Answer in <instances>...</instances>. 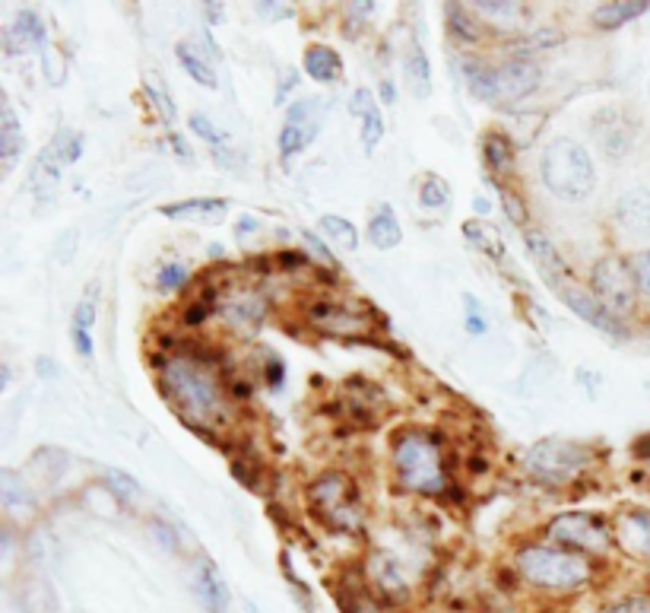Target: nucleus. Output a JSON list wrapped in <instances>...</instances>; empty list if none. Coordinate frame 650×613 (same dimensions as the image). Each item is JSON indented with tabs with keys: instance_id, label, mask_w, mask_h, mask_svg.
<instances>
[{
	"instance_id": "nucleus-59",
	"label": "nucleus",
	"mask_w": 650,
	"mask_h": 613,
	"mask_svg": "<svg viewBox=\"0 0 650 613\" xmlns=\"http://www.w3.org/2000/svg\"><path fill=\"white\" fill-rule=\"evenodd\" d=\"M39 372H42L45 378H49V375H57V368L49 366V360H39Z\"/></svg>"
},
{
	"instance_id": "nucleus-6",
	"label": "nucleus",
	"mask_w": 650,
	"mask_h": 613,
	"mask_svg": "<svg viewBox=\"0 0 650 613\" xmlns=\"http://www.w3.org/2000/svg\"><path fill=\"white\" fill-rule=\"evenodd\" d=\"M590 448L584 441L572 439H539L527 448L524 467L536 484L543 487H568L572 480H578L580 474L590 467Z\"/></svg>"
},
{
	"instance_id": "nucleus-51",
	"label": "nucleus",
	"mask_w": 650,
	"mask_h": 613,
	"mask_svg": "<svg viewBox=\"0 0 650 613\" xmlns=\"http://www.w3.org/2000/svg\"><path fill=\"white\" fill-rule=\"evenodd\" d=\"M258 13L270 17V20H286V17H292V10L286 3H258Z\"/></svg>"
},
{
	"instance_id": "nucleus-19",
	"label": "nucleus",
	"mask_w": 650,
	"mask_h": 613,
	"mask_svg": "<svg viewBox=\"0 0 650 613\" xmlns=\"http://www.w3.org/2000/svg\"><path fill=\"white\" fill-rule=\"evenodd\" d=\"M594 131H597V141H600L602 153L609 159H626L628 149L635 144V134H631V124L622 122L616 112H602L600 118L594 122Z\"/></svg>"
},
{
	"instance_id": "nucleus-39",
	"label": "nucleus",
	"mask_w": 650,
	"mask_h": 613,
	"mask_svg": "<svg viewBox=\"0 0 650 613\" xmlns=\"http://www.w3.org/2000/svg\"><path fill=\"white\" fill-rule=\"evenodd\" d=\"M343 611L346 613H397L394 611V604L381 601L378 594H371L368 589L343 594Z\"/></svg>"
},
{
	"instance_id": "nucleus-18",
	"label": "nucleus",
	"mask_w": 650,
	"mask_h": 613,
	"mask_svg": "<svg viewBox=\"0 0 650 613\" xmlns=\"http://www.w3.org/2000/svg\"><path fill=\"white\" fill-rule=\"evenodd\" d=\"M349 112L359 118L361 144L371 153V149L381 144V137H385V115H381V105L375 102L371 90H356L353 98H349Z\"/></svg>"
},
{
	"instance_id": "nucleus-10",
	"label": "nucleus",
	"mask_w": 650,
	"mask_h": 613,
	"mask_svg": "<svg viewBox=\"0 0 650 613\" xmlns=\"http://www.w3.org/2000/svg\"><path fill=\"white\" fill-rule=\"evenodd\" d=\"M555 295L578 315L580 321H587L590 328H597L602 334H609V337H616V341H626L628 337V328L622 321L616 319V315H609L606 309L600 305V299L590 293V290H584L580 283L575 280H562V283H555L553 287Z\"/></svg>"
},
{
	"instance_id": "nucleus-40",
	"label": "nucleus",
	"mask_w": 650,
	"mask_h": 613,
	"mask_svg": "<svg viewBox=\"0 0 650 613\" xmlns=\"http://www.w3.org/2000/svg\"><path fill=\"white\" fill-rule=\"evenodd\" d=\"M188 124H191V131L203 141V144H210L213 149H222L226 144H229V134L222 131V127H217V124L210 122V115H203V112H193L191 118H188Z\"/></svg>"
},
{
	"instance_id": "nucleus-7",
	"label": "nucleus",
	"mask_w": 650,
	"mask_h": 613,
	"mask_svg": "<svg viewBox=\"0 0 650 613\" xmlns=\"http://www.w3.org/2000/svg\"><path fill=\"white\" fill-rule=\"evenodd\" d=\"M546 540L580 557H606L616 543V534L612 524L594 512H565L546 524Z\"/></svg>"
},
{
	"instance_id": "nucleus-29",
	"label": "nucleus",
	"mask_w": 650,
	"mask_h": 613,
	"mask_svg": "<svg viewBox=\"0 0 650 613\" xmlns=\"http://www.w3.org/2000/svg\"><path fill=\"white\" fill-rule=\"evenodd\" d=\"M648 10V0H612V3H600V7L594 10V23L600 25V29H619V25L644 17Z\"/></svg>"
},
{
	"instance_id": "nucleus-47",
	"label": "nucleus",
	"mask_w": 650,
	"mask_h": 613,
	"mask_svg": "<svg viewBox=\"0 0 650 613\" xmlns=\"http://www.w3.org/2000/svg\"><path fill=\"white\" fill-rule=\"evenodd\" d=\"M631 270H635V280H638V290L644 295H650V248L641 251L635 261H631Z\"/></svg>"
},
{
	"instance_id": "nucleus-25",
	"label": "nucleus",
	"mask_w": 650,
	"mask_h": 613,
	"mask_svg": "<svg viewBox=\"0 0 650 613\" xmlns=\"http://www.w3.org/2000/svg\"><path fill=\"white\" fill-rule=\"evenodd\" d=\"M222 210H229V200L226 197H188V200H175V204H166L159 214L169 217V220H191V217H219Z\"/></svg>"
},
{
	"instance_id": "nucleus-2",
	"label": "nucleus",
	"mask_w": 650,
	"mask_h": 613,
	"mask_svg": "<svg viewBox=\"0 0 650 613\" xmlns=\"http://www.w3.org/2000/svg\"><path fill=\"white\" fill-rule=\"evenodd\" d=\"M390 467L400 490L412 496H444L454 484V474L444 455V441L429 429H403L390 448Z\"/></svg>"
},
{
	"instance_id": "nucleus-30",
	"label": "nucleus",
	"mask_w": 650,
	"mask_h": 613,
	"mask_svg": "<svg viewBox=\"0 0 650 613\" xmlns=\"http://www.w3.org/2000/svg\"><path fill=\"white\" fill-rule=\"evenodd\" d=\"M463 236H466V242L473 248H480L485 258H492V261H505V242H502V236H499V229L492 226V222H485L482 217L476 220H466L463 222Z\"/></svg>"
},
{
	"instance_id": "nucleus-53",
	"label": "nucleus",
	"mask_w": 650,
	"mask_h": 613,
	"mask_svg": "<svg viewBox=\"0 0 650 613\" xmlns=\"http://www.w3.org/2000/svg\"><path fill=\"white\" fill-rule=\"evenodd\" d=\"M606 613H650L648 601H622L616 607H609Z\"/></svg>"
},
{
	"instance_id": "nucleus-46",
	"label": "nucleus",
	"mask_w": 650,
	"mask_h": 613,
	"mask_svg": "<svg viewBox=\"0 0 650 613\" xmlns=\"http://www.w3.org/2000/svg\"><path fill=\"white\" fill-rule=\"evenodd\" d=\"M42 67H45V76H49L51 83H61L64 80V61H61L57 49H51V45L42 49Z\"/></svg>"
},
{
	"instance_id": "nucleus-35",
	"label": "nucleus",
	"mask_w": 650,
	"mask_h": 613,
	"mask_svg": "<svg viewBox=\"0 0 650 613\" xmlns=\"http://www.w3.org/2000/svg\"><path fill=\"white\" fill-rule=\"evenodd\" d=\"M317 127H321V124L283 122V131H280V156H283V163H290L295 153H302V149L312 144Z\"/></svg>"
},
{
	"instance_id": "nucleus-23",
	"label": "nucleus",
	"mask_w": 650,
	"mask_h": 613,
	"mask_svg": "<svg viewBox=\"0 0 650 613\" xmlns=\"http://www.w3.org/2000/svg\"><path fill=\"white\" fill-rule=\"evenodd\" d=\"M403 74H407V86L416 98H426L432 93V67H429L426 49L416 39H410L407 54H403Z\"/></svg>"
},
{
	"instance_id": "nucleus-36",
	"label": "nucleus",
	"mask_w": 650,
	"mask_h": 613,
	"mask_svg": "<svg viewBox=\"0 0 650 613\" xmlns=\"http://www.w3.org/2000/svg\"><path fill=\"white\" fill-rule=\"evenodd\" d=\"M321 232L334 242V246L346 248V251H356L359 248V232H356V226L349 220H343V217H321Z\"/></svg>"
},
{
	"instance_id": "nucleus-11",
	"label": "nucleus",
	"mask_w": 650,
	"mask_h": 613,
	"mask_svg": "<svg viewBox=\"0 0 650 613\" xmlns=\"http://www.w3.org/2000/svg\"><path fill=\"white\" fill-rule=\"evenodd\" d=\"M368 591L378 594L387 604H403L410 598V575H407V565L400 563L397 557L390 553H371L368 560Z\"/></svg>"
},
{
	"instance_id": "nucleus-57",
	"label": "nucleus",
	"mask_w": 650,
	"mask_h": 613,
	"mask_svg": "<svg viewBox=\"0 0 650 613\" xmlns=\"http://www.w3.org/2000/svg\"><path fill=\"white\" fill-rule=\"evenodd\" d=\"M251 229L258 232V220H251V217H241V220H239V232H251Z\"/></svg>"
},
{
	"instance_id": "nucleus-50",
	"label": "nucleus",
	"mask_w": 650,
	"mask_h": 613,
	"mask_svg": "<svg viewBox=\"0 0 650 613\" xmlns=\"http://www.w3.org/2000/svg\"><path fill=\"white\" fill-rule=\"evenodd\" d=\"M298 86V71H292V67H286L283 71V83L276 86V105H283L286 98H290V93Z\"/></svg>"
},
{
	"instance_id": "nucleus-5",
	"label": "nucleus",
	"mask_w": 650,
	"mask_h": 613,
	"mask_svg": "<svg viewBox=\"0 0 650 613\" xmlns=\"http://www.w3.org/2000/svg\"><path fill=\"white\" fill-rule=\"evenodd\" d=\"M308 509L314 518H321L331 531L339 534H356L361 528V506L356 484L339 474L327 470L308 487Z\"/></svg>"
},
{
	"instance_id": "nucleus-24",
	"label": "nucleus",
	"mask_w": 650,
	"mask_h": 613,
	"mask_svg": "<svg viewBox=\"0 0 650 613\" xmlns=\"http://www.w3.org/2000/svg\"><path fill=\"white\" fill-rule=\"evenodd\" d=\"M93 324H96V302H93V295H90V299H83V302L76 305L71 324L73 350H76L83 360H93V353H96V344H93Z\"/></svg>"
},
{
	"instance_id": "nucleus-8",
	"label": "nucleus",
	"mask_w": 650,
	"mask_h": 613,
	"mask_svg": "<svg viewBox=\"0 0 650 613\" xmlns=\"http://www.w3.org/2000/svg\"><path fill=\"white\" fill-rule=\"evenodd\" d=\"M590 293L600 299V305L622 321L635 312L638 305V280H635V270L628 261L609 254V258H600L594 264V273H590Z\"/></svg>"
},
{
	"instance_id": "nucleus-22",
	"label": "nucleus",
	"mask_w": 650,
	"mask_h": 613,
	"mask_svg": "<svg viewBox=\"0 0 650 613\" xmlns=\"http://www.w3.org/2000/svg\"><path fill=\"white\" fill-rule=\"evenodd\" d=\"M23 149H25L23 127H20V122H17L13 105L3 98V105H0V156H3V173H10V169L20 163Z\"/></svg>"
},
{
	"instance_id": "nucleus-17",
	"label": "nucleus",
	"mask_w": 650,
	"mask_h": 613,
	"mask_svg": "<svg viewBox=\"0 0 650 613\" xmlns=\"http://www.w3.org/2000/svg\"><path fill=\"white\" fill-rule=\"evenodd\" d=\"M524 246L533 254V261H536V268L543 270V277L549 280V283H562V280H572V270L565 264V258H562V251L553 246V239L543 232V229H527L524 232Z\"/></svg>"
},
{
	"instance_id": "nucleus-41",
	"label": "nucleus",
	"mask_w": 650,
	"mask_h": 613,
	"mask_svg": "<svg viewBox=\"0 0 650 613\" xmlns=\"http://www.w3.org/2000/svg\"><path fill=\"white\" fill-rule=\"evenodd\" d=\"M51 147L61 156L64 166H71V163H76V159L83 156V137H80L76 131H71V127H61V131L54 134Z\"/></svg>"
},
{
	"instance_id": "nucleus-34",
	"label": "nucleus",
	"mask_w": 650,
	"mask_h": 613,
	"mask_svg": "<svg viewBox=\"0 0 650 613\" xmlns=\"http://www.w3.org/2000/svg\"><path fill=\"white\" fill-rule=\"evenodd\" d=\"M482 156H485V169L492 175H505L514 166V147H511V141L502 137V134H485Z\"/></svg>"
},
{
	"instance_id": "nucleus-33",
	"label": "nucleus",
	"mask_w": 650,
	"mask_h": 613,
	"mask_svg": "<svg viewBox=\"0 0 650 613\" xmlns=\"http://www.w3.org/2000/svg\"><path fill=\"white\" fill-rule=\"evenodd\" d=\"M178 61H181V67L188 71L193 83H200V86H207V90H217V71H213V64L200 54V51L193 49L191 42H181L178 45Z\"/></svg>"
},
{
	"instance_id": "nucleus-3",
	"label": "nucleus",
	"mask_w": 650,
	"mask_h": 613,
	"mask_svg": "<svg viewBox=\"0 0 650 613\" xmlns=\"http://www.w3.org/2000/svg\"><path fill=\"white\" fill-rule=\"evenodd\" d=\"M517 575L543 594H575L594 579V563L590 557H580L572 550H562L553 543H527L514 557Z\"/></svg>"
},
{
	"instance_id": "nucleus-16",
	"label": "nucleus",
	"mask_w": 650,
	"mask_h": 613,
	"mask_svg": "<svg viewBox=\"0 0 650 613\" xmlns=\"http://www.w3.org/2000/svg\"><path fill=\"white\" fill-rule=\"evenodd\" d=\"M193 594H197V601L203 604L207 613L229 611V585L210 560H200L193 565Z\"/></svg>"
},
{
	"instance_id": "nucleus-58",
	"label": "nucleus",
	"mask_w": 650,
	"mask_h": 613,
	"mask_svg": "<svg viewBox=\"0 0 650 613\" xmlns=\"http://www.w3.org/2000/svg\"><path fill=\"white\" fill-rule=\"evenodd\" d=\"M473 210H476L480 217H485V214H489V200H485V197H476V200H473Z\"/></svg>"
},
{
	"instance_id": "nucleus-52",
	"label": "nucleus",
	"mask_w": 650,
	"mask_h": 613,
	"mask_svg": "<svg viewBox=\"0 0 650 613\" xmlns=\"http://www.w3.org/2000/svg\"><path fill=\"white\" fill-rule=\"evenodd\" d=\"M169 144H171V149H175V153H178V156L185 159V163H191V159H193L191 147H188V141H185V137H181L178 131H171V134H169Z\"/></svg>"
},
{
	"instance_id": "nucleus-4",
	"label": "nucleus",
	"mask_w": 650,
	"mask_h": 613,
	"mask_svg": "<svg viewBox=\"0 0 650 613\" xmlns=\"http://www.w3.org/2000/svg\"><path fill=\"white\" fill-rule=\"evenodd\" d=\"M539 175H543V185L549 188V195L568 200V204H580L597 188L594 159L575 137H555L543 153Z\"/></svg>"
},
{
	"instance_id": "nucleus-32",
	"label": "nucleus",
	"mask_w": 650,
	"mask_h": 613,
	"mask_svg": "<svg viewBox=\"0 0 650 613\" xmlns=\"http://www.w3.org/2000/svg\"><path fill=\"white\" fill-rule=\"evenodd\" d=\"M400 239H403V229H400V222L394 217V207L390 204H381L378 207V214L368 220V242L375 248H397L400 246Z\"/></svg>"
},
{
	"instance_id": "nucleus-54",
	"label": "nucleus",
	"mask_w": 650,
	"mask_h": 613,
	"mask_svg": "<svg viewBox=\"0 0 650 613\" xmlns=\"http://www.w3.org/2000/svg\"><path fill=\"white\" fill-rule=\"evenodd\" d=\"M641 458H644V477H648V484H650V439L648 441H641L638 448H635Z\"/></svg>"
},
{
	"instance_id": "nucleus-26",
	"label": "nucleus",
	"mask_w": 650,
	"mask_h": 613,
	"mask_svg": "<svg viewBox=\"0 0 650 613\" xmlns=\"http://www.w3.org/2000/svg\"><path fill=\"white\" fill-rule=\"evenodd\" d=\"M470 7L480 17L482 25H499V29H514L527 17L524 3H505V0H480V3H470Z\"/></svg>"
},
{
	"instance_id": "nucleus-56",
	"label": "nucleus",
	"mask_w": 650,
	"mask_h": 613,
	"mask_svg": "<svg viewBox=\"0 0 650 613\" xmlns=\"http://www.w3.org/2000/svg\"><path fill=\"white\" fill-rule=\"evenodd\" d=\"M381 96H385L387 105H394L397 93H394V83H390V80H385V83H381Z\"/></svg>"
},
{
	"instance_id": "nucleus-37",
	"label": "nucleus",
	"mask_w": 650,
	"mask_h": 613,
	"mask_svg": "<svg viewBox=\"0 0 650 613\" xmlns=\"http://www.w3.org/2000/svg\"><path fill=\"white\" fill-rule=\"evenodd\" d=\"M419 204L426 210H444L451 204V185L441 175H426L419 188Z\"/></svg>"
},
{
	"instance_id": "nucleus-42",
	"label": "nucleus",
	"mask_w": 650,
	"mask_h": 613,
	"mask_svg": "<svg viewBox=\"0 0 650 613\" xmlns=\"http://www.w3.org/2000/svg\"><path fill=\"white\" fill-rule=\"evenodd\" d=\"M144 93H146V98L153 102V108L162 115V122L175 124V105H171L169 93L159 86V80H153V76H149V80L144 83Z\"/></svg>"
},
{
	"instance_id": "nucleus-28",
	"label": "nucleus",
	"mask_w": 650,
	"mask_h": 613,
	"mask_svg": "<svg viewBox=\"0 0 650 613\" xmlns=\"http://www.w3.org/2000/svg\"><path fill=\"white\" fill-rule=\"evenodd\" d=\"M444 20H448V29H451V35L463 42V45H476L482 42V29L485 25L480 23V17L466 7V3H448L444 7Z\"/></svg>"
},
{
	"instance_id": "nucleus-1",
	"label": "nucleus",
	"mask_w": 650,
	"mask_h": 613,
	"mask_svg": "<svg viewBox=\"0 0 650 613\" xmlns=\"http://www.w3.org/2000/svg\"><path fill=\"white\" fill-rule=\"evenodd\" d=\"M159 388L178 411V417L197 433H210L229 411V382L222 378L217 360L197 346H175L159 363Z\"/></svg>"
},
{
	"instance_id": "nucleus-48",
	"label": "nucleus",
	"mask_w": 650,
	"mask_h": 613,
	"mask_svg": "<svg viewBox=\"0 0 650 613\" xmlns=\"http://www.w3.org/2000/svg\"><path fill=\"white\" fill-rule=\"evenodd\" d=\"M302 242H305V246L312 248L314 254L321 258V264L334 268V254H331V248L321 242V236H317V232H308V229H305V232H302Z\"/></svg>"
},
{
	"instance_id": "nucleus-13",
	"label": "nucleus",
	"mask_w": 650,
	"mask_h": 613,
	"mask_svg": "<svg viewBox=\"0 0 650 613\" xmlns=\"http://www.w3.org/2000/svg\"><path fill=\"white\" fill-rule=\"evenodd\" d=\"M612 534L616 543L626 550L628 557L650 560V512L644 509H631L612 521Z\"/></svg>"
},
{
	"instance_id": "nucleus-21",
	"label": "nucleus",
	"mask_w": 650,
	"mask_h": 613,
	"mask_svg": "<svg viewBox=\"0 0 650 613\" xmlns=\"http://www.w3.org/2000/svg\"><path fill=\"white\" fill-rule=\"evenodd\" d=\"M49 35H45V23L39 20L35 10H20L13 25L7 29V51H25V49H45Z\"/></svg>"
},
{
	"instance_id": "nucleus-27",
	"label": "nucleus",
	"mask_w": 650,
	"mask_h": 613,
	"mask_svg": "<svg viewBox=\"0 0 650 613\" xmlns=\"http://www.w3.org/2000/svg\"><path fill=\"white\" fill-rule=\"evenodd\" d=\"M305 74L314 83H337L343 74V61L331 45H308L305 49Z\"/></svg>"
},
{
	"instance_id": "nucleus-15",
	"label": "nucleus",
	"mask_w": 650,
	"mask_h": 613,
	"mask_svg": "<svg viewBox=\"0 0 650 613\" xmlns=\"http://www.w3.org/2000/svg\"><path fill=\"white\" fill-rule=\"evenodd\" d=\"M616 226L635 236L648 239L650 236V191L648 188H631L616 200Z\"/></svg>"
},
{
	"instance_id": "nucleus-20",
	"label": "nucleus",
	"mask_w": 650,
	"mask_h": 613,
	"mask_svg": "<svg viewBox=\"0 0 650 613\" xmlns=\"http://www.w3.org/2000/svg\"><path fill=\"white\" fill-rule=\"evenodd\" d=\"M460 67H463V76H466V86H470V93L480 98V102H489V105L502 102V90H499V71H495L492 64H485L482 58L466 54V58L460 61Z\"/></svg>"
},
{
	"instance_id": "nucleus-9",
	"label": "nucleus",
	"mask_w": 650,
	"mask_h": 613,
	"mask_svg": "<svg viewBox=\"0 0 650 613\" xmlns=\"http://www.w3.org/2000/svg\"><path fill=\"white\" fill-rule=\"evenodd\" d=\"M305 321L314 331L327 334V337H365L375 331V319L349 302H337V299H317L308 305Z\"/></svg>"
},
{
	"instance_id": "nucleus-45",
	"label": "nucleus",
	"mask_w": 650,
	"mask_h": 613,
	"mask_svg": "<svg viewBox=\"0 0 650 613\" xmlns=\"http://www.w3.org/2000/svg\"><path fill=\"white\" fill-rule=\"evenodd\" d=\"M463 305H466V331H470L473 337H482V334L489 331V321L482 315L485 309H482L473 295H463Z\"/></svg>"
},
{
	"instance_id": "nucleus-12",
	"label": "nucleus",
	"mask_w": 650,
	"mask_h": 613,
	"mask_svg": "<svg viewBox=\"0 0 650 613\" xmlns=\"http://www.w3.org/2000/svg\"><path fill=\"white\" fill-rule=\"evenodd\" d=\"M499 90H502V102H521L527 98L539 86L543 67L533 54H514L502 61L499 67Z\"/></svg>"
},
{
	"instance_id": "nucleus-44",
	"label": "nucleus",
	"mask_w": 650,
	"mask_h": 613,
	"mask_svg": "<svg viewBox=\"0 0 650 613\" xmlns=\"http://www.w3.org/2000/svg\"><path fill=\"white\" fill-rule=\"evenodd\" d=\"M495 188H499V195H502V204H505V214L511 217V220L517 222V226H527V204L521 200V197L514 195L511 188H505V185H499L495 181Z\"/></svg>"
},
{
	"instance_id": "nucleus-49",
	"label": "nucleus",
	"mask_w": 650,
	"mask_h": 613,
	"mask_svg": "<svg viewBox=\"0 0 650 613\" xmlns=\"http://www.w3.org/2000/svg\"><path fill=\"white\" fill-rule=\"evenodd\" d=\"M283 382H286V366H283V360H280V356H270V360H266V385H270V388H283Z\"/></svg>"
},
{
	"instance_id": "nucleus-43",
	"label": "nucleus",
	"mask_w": 650,
	"mask_h": 613,
	"mask_svg": "<svg viewBox=\"0 0 650 613\" xmlns=\"http://www.w3.org/2000/svg\"><path fill=\"white\" fill-rule=\"evenodd\" d=\"M188 268L181 264V261H166L162 268H159V290H166V293H171V290H181L185 283H188Z\"/></svg>"
},
{
	"instance_id": "nucleus-14",
	"label": "nucleus",
	"mask_w": 650,
	"mask_h": 613,
	"mask_svg": "<svg viewBox=\"0 0 650 613\" xmlns=\"http://www.w3.org/2000/svg\"><path fill=\"white\" fill-rule=\"evenodd\" d=\"M217 312H222V319L229 321L232 328L258 331L266 315V302L258 290H232L222 299V305H219Z\"/></svg>"
},
{
	"instance_id": "nucleus-55",
	"label": "nucleus",
	"mask_w": 650,
	"mask_h": 613,
	"mask_svg": "<svg viewBox=\"0 0 650 613\" xmlns=\"http://www.w3.org/2000/svg\"><path fill=\"white\" fill-rule=\"evenodd\" d=\"M76 242V236L73 232H64V242H61V248H57V254H61V261L67 264V251H71V246Z\"/></svg>"
},
{
	"instance_id": "nucleus-38",
	"label": "nucleus",
	"mask_w": 650,
	"mask_h": 613,
	"mask_svg": "<svg viewBox=\"0 0 650 613\" xmlns=\"http://www.w3.org/2000/svg\"><path fill=\"white\" fill-rule=\"evenodd\" d=\"M105 480H108V492H112L118 502H124V506H134V502L144 496L140 484H137L130 474L118 470V467H108V470H105Z\"/></svg>"
},
{
	"instance_id": "nucleus-31",
	"label": "nucleus",
	"mask_w": 650,
	"mask_h": 613,
	"mask_svg": "<svg viewBox=\"0 0 650 613\" xmlns=\"http://www.w3.org/2000/svg\"><path fill=\"white\" fill-rule=\"evenodd\" d=\"M0 499H3V509L7 512H32L35 509L32 490L25 487L23 477L17 470H10V467L0 470Z\"/></svg>"
}]
</instances>
